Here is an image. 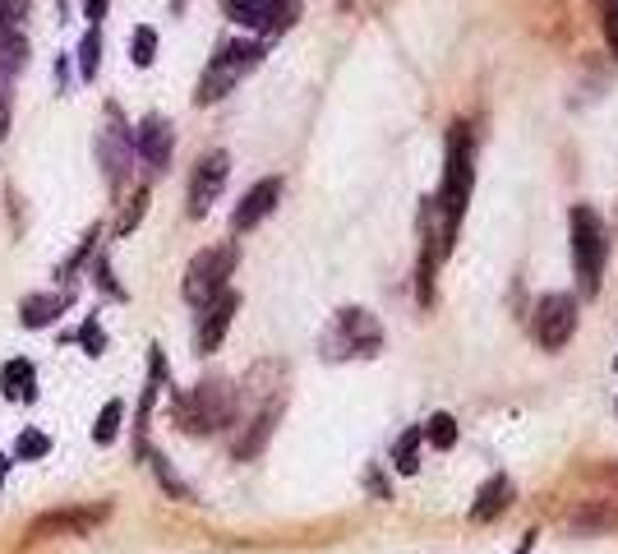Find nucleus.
<instances>
[{"label":"nucleus","mask_w":618,"mask_h":554,"mask_svg":"<svg viewBox=\"0 0 618 554\" xmlns=\"http://www.w3.org/2000/svg\"><path fill=\"white\" fill-rule=\"evenodd\" d=\"M471 185H476V139L471 125H452L448 134V171H443V190H439V213H443V245H452L457 227L471 204Z\"/></svg>","instance_id":"f257e3e1"},{"label":"nucleus","mask_w":618,"mask_h":554,"mask_svg":"<svg viewBox=\"0 0 618 554\" xmlns=\"http://www.w3.org/2000/svg\"><path fill=\"white\" fill-rule=\"evenodd\" d=\"M171 416H176V430L185 434H213L236 416V388L226 379H203L199 388L180 393Z\"/></svg>","instance_id":"f03ea898"},{"label":"nucleus","mask_w":618,"mask_h":554,"mask_svg":"<svg viewBox=\"0 0 618 554\" xmlns=\"http://www.w3.org/2000/svg\"><path fill=\"white\" fill-rule=\"evenodd\" d=\"M379 347H383L379 319H374L369 310H360V305L342 310L333 319V328L323 333V356H328V361H346V356H379Z\"/></svg>","instance_id":"7ed1b4c3"},{"label":"nucleus","mask_w":618,"mask_h":554,"mask_svg":"<svg viewBox=\"0 0 618 554\" xmlns=\"http://www.w3.org/2000/svg\"><path fill=\"white\" fill-rule=\"evenodd\" d=\"M259 61H263V42H226V47L213 56V65L203 70L194 102H199V107H208V102L226 97V93H231V88H236L240 79H245V74H250Z\"/></svg>","instance_id":"20e7f679"},{"label":"nucleus","mask_w":618,"mask_h":554,"mask_svg":"<svg viewBox=\"0 0 618 554\" xmlns=\"http://www.w3.org/2000/svg\"><path fill=\"white\" fill-rule=\"evenodd\" d=\"M236 259H240L236 245H213V250L194 254L190 268H185V282H180L185 301H190V305H208L217 291H226V277H231Z\"/></svg>","instance_id":"39448f33"},{"label":"nucleus","mask_w":618,"mask_h":554,"mask_svg":"<svg viewBox=\"0 0 618 554\" xmlns=\"http://www.w3.org/2000/svg\"><path fill=\"white\" fill-rule=\"evenodd\" d=\"M572 259H577V277H582V291L595 296L600 291V268H605V227L591 208H577L572 213Z\"/></svg>","instance_id":"423d86ee"},{"label":"nucleus","mask_w":618,"mask_h":554,"mask_svg":"<svg viewBox=\"0 0 618 554\" xmlns=\"http://www.w3.org/2000/svg\"><path fill=\"white\" fill-rule=\"evenodd\" d=\"M111 518L107 504L97 508H56V513H42V518L28 522V536L24 541H56V536H88L93 527H102V522Z\"/></svg>","instance_id":"0eeeda50"},{"label":"nucleus","mask_w":618,"mask_h":554,"mask_svg":"<svg viewBox=\"0 0 618 554\" xmlns=\"http://www.w3.org/2000/svg\"><path fill=\"white\" fill-rule=\"evenodd\" d=\"M222 10L231 14L240 28H254V33H282V28L296 24L300 0H222Z\"/></svg>","instance_id":"6e6552de"},{"label":"nucleus","mask_w":618,"mask_h":554,"mask_svg":"<svg viewBox=\"0 0 618 554\" xmlns=\"http://www.w3.org/2000/svg\"><path fill=\"white\" fill-rule=\"evenodd\" d=\"M572 333H577V301L563 296V291H549L540 310H535V338H540L545 351H559L568 347Z\"/></svg>","instance_id":"1a4fd4ad"},{"label":"nucleus","mask_w":618,"mask_h":554,"mask_svg":"<svg viewBox=\"0 0 618 554\" xmlns=\"http://www.w3.org/2000/svg\"><path fill=\"white\" fill-rule=\"evenodd\" d=\"M226 171H231V157H226L222 148L199 157V167H194V176H190V217H203L217 204V194H222V185H226Z\"/></svg>","instance_id":"9d476101"},{"label":"nucleus","mask_w":618,"mask_h":554,"mask_svg":"<svg viewBox=\"0 0 618 554\" xmlns=\"http://www.w3.org/2000/svg\"><path fill=\"white\" fill-rule=\"evenodd\" d=\"M199 333H194V347H199V356H213L217 347H222L226 328H231V319H236L240 310V296L236 291H217L208 305H199Z\"/></svg>","instance_id":"9b49d317"},{"label":"nucleus","mask_w":618,"mask_h":554,"mask_svg":"<svg viewBox=\"0 0 618 554\" xmlns=\"http://www.w3.org/2000/svg\"><path fill=\"white\" fill-rule=\"evenodd\" d=\"M134 148L139 157L148 162L153 171H162L171 162V148H176V134H171V121L167 116H143L139 121V134H134Z\"/></svg>","instance_id":"f8f14e48"},{"label":"nucleus","mask_w":618,"mask_h":554,"mask_svg":"<svg viewBox=\"0 0 618 554\" xmlns=\"http://www.w3.org/2000/svg\"><path fill=\"white\" fill-rule=\"evenodd\" d=\"M277 199H282V181H277V176L259 181V185H254V190L236 204V213H231V231H254L263 217L277 208Z\"/></svg>","instance_id":"ddd939ff"},{"label":"nucleus","mask_w":618,"mask_h":554,"mask_svg":"<svg viewBox=\"0 0 618 554\" xmlns=\"http://www.w3.org/2000/svg\"><path fill=\"white\" fill-rule=\"evenodd\" d=\"M568 531L572 536H614L618 531V504H586L577 513H568Z\"/></svg>","instance_id":"4468645a"},{"label":"nucleus","mask_w":618,"mask_h":554,"mask_svg":"<svg viewBox=\"0 0 618 554\" xmlns=\"http://www.w3.org/2000/svg\"><path fill=\"white\" fill-rule=\"evenodd\" d=\"M60 310H70V291H56V296H28L24 310H19V319H24V328H47V324H56Z\"/></svg>","instance_id":"2eb2a0df"},{"label":"nucleus","mask_w":618,"mask_h":554,"mask_svg":"<svg viewBox=\"0 0 618 554\" xmlns=\"http://www.w3.org/2000/svg\"><path fill=\"white\" fill-rule=\"evenodd\" d=\"M0 388H5V398L14 402H28L37 393V374L28 361H5L0 365Z\"/></svg>","instance_id":"dca6fc26"},{"label":"nucleus","mask_w":618,"mask_h":554,"mask_svg":"<svg viewBox=\"0 0 618 554\" xmlns=\"http://www.w3.org/2000/svg\"><path fill=\"white\" fill-rule=\"evenodd\" d=\"M508 494H512L508 476H494V481H489L485 490H480L476 508H471V522H489L494 513H503V508H508Z\"/></svg>","instance_id":"f3484780"},{"label":"nucleus","mask_w":618,"mask_h":554,"mask_svg":"<svg viewBox=\"0 0 618 554\" xmlns=\"http://www.w3.org/2000/svg\"><path fill=\"white\" fill-rule=\"evenodd\" d=\"M143 458H148V467H153V476L162 481V490L171 494V499H180V504H194V490L185 481H180L176 471H171V462L162 458V453H153V448H143Z\"/></svg>","instance_id":"a211bd4d"},{"label":"nucleus","mask_w":618,"mask_h":554,"mask_svg":"<svg viewBox=\"0 0 618 554\" xmlns=\"http://www.w3.org/2000/svg\"><path fill=\"white\" fill-rule=\"evenodd\" d=\"M277 411H282V407H277V402H273V407H263L259 416H254L250 434H245V439H240V444H236V458H254V453H259V448H263V439H268V434H273V425H277Z\"/></svg>","instance_id":"6ab92c4d"},{"label":"nucleus","mask_w":618,"mask_h":554,"mask_svg":"<svg viewBox=\"0 0 618 554\" xmlns=\"http://www.w3.org/2000/svg\"><path fill=\"white\" fill-rule=\"evenodd\" d=\"M420 444H425V425H416V430H406L402 439H397L393 462H397V471H402V476H416V471H420Z\"/></svg>","instance_id":"aec40b11"},{"label":"nucleus","mask_w":618,"mask_h":554,"mask_svg":"<svg viewBox=\"0 0 618 554\" xmlns=\"http://www.w3.org/2000/svg\"><path fill=\"white\" fill-rule=\"evenodd\" d=\"M120 425H125V402H116L111 398L107 407L97 411V425H93V444H116V434H120Z\"/></svg>","instance_id":"412c9836"},{"label":"nucleus","mask_w":618,"mask_h":554,"mask_svg":"<svg viewBox=\"0 0 618 554\" xmlns=\"http://www.w3.org/2000/svg\"><path fill=\"white\" fill-rule=\"evenodd\" d=\"M97 65H102V33L88 28V33L79 37V74H84V79H97Z\"/></svg>","instance_id":"4be33fe9"},{"label":"nucleus","mask_w":618,"mask_h":554,"mask_svg":"<svg viewBox=\"0 0 618 554\" xmlns=\"http://www.w3.org/2000/svg\"><path fill=\"white\" fill-rule=\"evenodd\" d=\"M130 61L139 65V70H143V65H153V61H157V28H148V24H143V28H134Z\"/></svg>","instance_id":"5701e85b"},{"label":"nucleus","mask_w":618,"mask_h":554,"mask_svg":"<svg viewBox=\"0 0 618 554\" xmlns=\"http://www.w3.org/2000/svg\"><path fill=\"white\" fill-rule=\"evenodd\" d=\"M47 453H51V439L42 430H24L19 439H14V458L37 462V458H47Z\"/></svg>","instance_id":"b1692460"},{"label":"nucleus","mask_w":618,"mask_h":554,"mask_svg":"<svg viewBox=\"0 0 618 554\" xmlns=\"http://www.w3.org/2000/svg\"><path fill=\"white\" fill-rule=\"evenodd\" d=\"M148 213V185H139V190L130 194V208L120 213V222H116V236H130L134 227H139V217Z\"/></svg>","instance_id":"393cba45"},{"label":"nucleus","mask_w":618,"mask_h":554,"mask_svg":"<svg viewBox=\"0 0 618 554\" xmlns=\"http://www.w3.org/2000/svg\"><path fill=\"white\" fill-rule=\"evenodd\" d=\"M425 439L434 448H452V444H457V421H452L448 411H439V416L425 425Z\"/></svg>","instance_id":"a878e982"},{"label":"nucleus","mask_w":618,"mask_h":554,"mask_svg":"<svg viewBox=\"0 0 618 554\" xmlns=\"http://www.w3.org/2000/svg\"><path fill=\"white\" fill-rule=\"evenodd\" d=\"M79 342H84L88 356H102L107 351V338H102V328H97V319H88L84 328H79Z\"/></svg>","instance_id":"bb28decb"},{"label":"nucleus","mask_w":618,"mask_h":554,"mask_svg":"<svg viewBox=\"0 0 618 554\" xmlns=\"http://www.w3.org/2000/svg\"><path fill=\"white\" fill-rule=\"evenodd\" d=\"M605 37H609V47H614V56H618V0H609V10H605Z\"/></svg>","instance_id":"cd10ccee"},{"label":"nucleus","mask_w":618,"mask_h":554,"mask_svg":"<svg viewBox=\"0 0 618 554\" xmlns=\"http://www.w3.org/2000/svg\"><path fill=\"white\" fill-rule=\"evenodd\" d=\"M107 5L111 0H84V14L93 19V24H102V19H107Z\"/></svg>","instance_id":"c85d7f7f"},{"label":"nucleus","mask_w":618,"mask_h":554,"mask_svg":"<svg viewBox=\"0 0 618 554\" xmlns=\"http://www.w3.org/2000/svg\"><path fill=\"white\" fill-rule=\"evenodd\" d=\"M591 476H595V481H605V485H618V462H605V467H595Z\"/></svg>","instance_id":"c756f323"},{"label":"nucleus","mask_w":618,"mask_h":554,"mask_svg":"<svg viewBox=\"0 0 618 554\" xmlns=\"http://www.w3.org/2000/svg\"><path fill=\"white\" fill-rule=\"evenodd\" d=\"M97 287H102V291H116V296H120L116 277H111V268H107V264H97Z\"/></svg>","instance_id":"7c9ffc66"},{"label":"nucleus","mask_w":618,"mask_h":554,"mask_svg":"<svg viewBox=\"0 0 618 554\" xmlns=\"http://www.w3.org/2000/svg\"><path fill=\"white\" fill-rule=\"evenodd\" d=\"M5 125H10V107H5V93H0V134H5Z\"/></svg>","instance_id":"2f4dec72"},{"label":"nucleus","mask_w":618,"mask_h":554,"mask_svg":"<svg viewBox=\"0 0 618 554\" xmlns=\"http://www.w3.org/2000/svg\"><path fill=\"white\" fill-rule=\"evenodd\" d=\"M5 476H10V458L0 453V485H5Z\"/></svg>","instance_id":"473e14b6"},{"label":"nucleus","mask_w":618,"mask_h":554,"mask_svg":"<svg viewBox=\"0 0 618 554\" xmlns=\"http://www.w3.org/2000/svg\"><path fill=\"white\" fill-rule=\"evenodd\" d=\"M171 5H176V10H180V0H171Z\"/></svg>","instance_id":"72a5a7b5"},{"label":"nucleus","mask_w":618,"mask_h":554,"mask_svg":"<svg viewBox=\"0 0 618 554\" xmlns=\"http://www.w3.org/2000/svg\"><path fill=\"white\" fill-rule=\"evenodd\" d=\"M614 365H618V361H614Z\"/></svg>","instance_id":"f704fd0d"}]
</instances>
